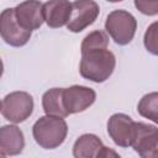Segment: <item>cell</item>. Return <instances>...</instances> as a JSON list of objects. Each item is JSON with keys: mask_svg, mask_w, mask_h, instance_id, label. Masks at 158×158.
Segmentation results:
<instances>
[{"mask_svg": "<svg viewBox=\"0 0 158 158\" xmlns=\"http://www.w3.org/2000/svg\"><path fill=\"white\" fill-rule=\"evenodd\" d=\"M137 111L142 117L148 118L153 121L154 123H157L158 122V94L157 91H152L142 96V99L139 100L137 105Z\"/></svg>", "mask_w": 158, "mask_h": 158, "instance_id": "obj_15", "label": "cell"}, {"mask_svg": "<svg viewBox=\"0 0 158 158\" xmlns=\"http://www.w3.org/2000/svg\"><path fill=\"white\" fill-rule=\"evenodd\" d=\"M107 133L116 146L122 148L131 147L135 133V121L126 114H114L107 121Z\"/></svg>", "mask_w": 158, "mask_h": 158, "instance_id": "obj_9", "label": "cell"}, {"mask_svg": "<svg viewBox=\"0 0 158 158\" xmlns=\"http://www.w3.org/2000/svg\"><path fill=\"white\" fill-rule=\"evenodd\" d=\"M32 135L40 147L44 149H54L65 141L68 125L62 117L44 115L33 123Z\"/></svg>", "mask_w": 158, "mask_h": 158, "instance_id": "obj_2", "label": "cell"}, {"mask_svg": "<svg viewBox=\"0 0 158 158\" xmlns=\"http://www.w3.org/2000/svg\"><path fill=\"white\" fill-rule=\"evenodd\" d=\"M25 148L23 132L16 125L0 127V151L7 156H19Z\"/></svg>", "mask_w": 158, "mask_h": 158, "instance_id": "obj_12", "label": "cell"}, {"mask_svg": "<svg viewBox=\"0 0 158 158\" xmlns=\"http://www.w3.org/2000/svg\"><path fill=\"white\" fill-rule=\"evenodd\" d=\"M62 100L63 107L69 116L89 109L96 100V93L94 89L85 85H72L63 88Z\"/></svg>", "mask_w": 158, "mask_h": 158, "instance_id": "obj_6", "label": "cell"}, {"mask_svg": "<svg viewBox=\"0 0 158 158\" xmlns=\"http://www.w3.org/2000/svg\"><path fill=\"white\" fill-rule=\"evenodd\" d=\"M107 46H109V36L101 30H95L84 37L80 44V51L89 49V48L107 47Z\"/></svg>", "mask_w": 158, "mask_h": 158, "instance_id": "obj_16", "label": "cell"}, {"mask_svg": "<svg viewBox=\"0 0 158 158\" xmlns=\"http://www.w3.org/2000/svg\"><path fill=\"white\" fill-rule=\"evenodd\" d=\"M157 32H158V22H153L152 25H149L147 27V31H146L144 38H143V43H144L146 49L153 56L158 54V41H157L158 36H157Z\"/></svg>", "mask_w": 158, "mask_h": 158, "instance_id": "obj_17", "label": "cell"}, {"mask_svg": "<svg viewBox=\"0 0 158 158\" xmlns=\"http://www.w3.org/2000/svg\"><path fill=\"white\" fill-rule=\"evenodd\" d=\"M137 30V20L135 16L122 9L112 10L105 21V31L114 40L115 43L120 46L128 44Z\"/></svg>", "mask_w": 158, "mask_h": 158, "instance_id": "obj_3", "label": "cell"}, {"mask_svg": "<svg viewBox=\"0 0 158 158\" xmlns=\"http://www.w3.org/2000/svg\"><path fill=\"white\" fill-rule=\"evenodd\" d=\"M0 158H6V156H5V154H4L1 151H0Z\"/></svg>", "mask_w": 158, "mask_h": 158, "instance_id": "obj_21", "label": "cell"}, {"mask_svg": "<svg viewBox=\"0 0 158 158\" xmlns=\"http://www.w3.org/2000/svg\"><path fill=\"white\" fill-rule=\"evenodd\" d=\"M1 107H2V101L0 100V111H1Z\"/></svg>", "mask_w": 158, "mask_h": 158, "instance_id": "obj_22", "label": "cell"}, {"mask_svg": "<svg viewBox=\"0 0 158 158\" xmlns=\"http://www.w3.org/2000/svg\"><path fill=\"white\" fill-rule=\"evenodd\" d=\"M102 141L94 133H84L79 136L73 144L74 158H96L102 147Z\"/></svg>", "mask_w": 158, "mask_h": 158, "instance_id": "obj_13", "label": "cell"}, {"mask_svg": "<svg viewBox=\"0 0 158 158\" xmlns=\"http://www.w3.org/2000/svg\"><path fill=\"white\" fill-rule=\"evenodd\" d=\"M62 93H63V88H52L42 95V107L46 115L57 116L62 118L68 116V114L63 107Z\"/></svg>", "mask_w": 158, "mask_h": 158, "instance_id": "obj_14", "label": "cell"}, {"mask_svg": "<svg viewBox=\"0 0 158 158\" xmlns=\"http://www.w3.org/2000/svg\"><path fill=\"white\" fill-rule=\"evenodd\" d=\"M2 73H4V63H2V59L0 58V78L2 77Z\"/></svg>", "mask_w": 158, "mask_h": 158, "instance_id": "obj_20", "label": "cell"}, {"mask_svg": "<svg viewBox=\"0 0 158 158\" xmlns=\"http://www.w3.org/2000/svg\"><path fill=\"white\" fill-rule=\"evenodd\" d=\"M135 6L144 15L153 16L158 14V1H135Z\"/></svg>", "mask_w": 158, "mask_h": 158, "instance_id": "obj_18", "label": "cell"}, {"mask_svg": "<svg viewBox=\"0 0 158 158\" xmlns=\"http://www.w3.org/2000/svg\"><path fill=\"white\" fill-rule=\"evenodd\" d=\"M96 158H121V157H120V154H118L116 151H114L112 148L102 146L101 149L99 151Z\"/></svg>", "mask_w": 158, "mask_h": 158, "instance_id": "obj_19", "label": "cell"}, {"mask_svg": "<svg viewBox=\"0 0 158 158\" xmlns=\"http://www.w3.org/2000/svg\"><path fill=\"white\" fill-rule=\"evenodd\" d=\"M33 107L35 102L31 94L27 91H12L2 100L1 114L7 121L16 125L26 121L32 115Z\"/></svg>", "mask_w": 158, "mask_h": 158, "instance_id": "obj_4", "label": "cell"}, {"mask_svg": "<svg viewBox=\"0 0 158 158\" xmlns=\"http://www.w3.org/2000/svg\"><path fill=\"white\" fill-rule=\"evenodd\" d=\"M80 52L79 73L84 79L94 83H104L111 77L116 67V57L107 47L89 48Z\"/></svg>", "mask_w": 158, "mask_h": 158, "instance_id": "obj_1", "label": "cell"}, {"mask_svg": "<svg viewBox=\"0 0 158 158\" xmlns=\"http://www.w3.org/2000/svg\"><path fill=\"white\" fill-rule=\"evenodd\" d=\"M32 32L23 30L16 21L14 7H7L0 14V37L4 42L12 47H22L25 46L30 38Z\"/></svg>", "mask_w": 158, "mask_h": 158, "instance_id": "obj_7", "label": "cell"}, {"mask_svg": "<svg viewBox=\"0 0 158 158\" xmlns=\"http://www.w3.org/2000/svg\"><path fill=\"white\" fill-rule=\"evenodd\" d=\"M100 14L98 2L93 0H79L72 2V14L67 23L70 32L79 33L95 22Z\"/></svg>", "mask_w": 158, "mask_h": 158, "instance_id": "obj_8", "label": "cell"}, {"mask_svg": "<svg viewBox=\"0 0 158 158\" xmlns=\"http://www.w3.org/2000/svg\"><path fill=\"white\" fill-rule=\"evenodd\" d=\"M72 14V2L67 0H51L43 2V19L48 27L67 26Z\"/></svg>", "mask_w": 158, "mask_h": 158, "instance_id": "obj_11", "label": "cell"}, {"mask_svg": "<svg viewBox=\"0 0 158 158\" xmlns=\"http://www.w3.org/2000/svg\"><path fill=\"white\" fill-rule=\"evenodd\" d=\"M15 17L20 27L26 31L32 32L38 30L44 22L43 19V2L36 0L22 1L15 7Z\"/></svg>", "mask_w": 158, "mask_h": 158, "instance_id": "obj_10", "label": "cell"}, {"mask_svg": "<svg viewBox=\"0 0 158 158\" xmlns=\"http://www.w3.org/2000/svg\"><path fill=\"white\" fill-rule=\"evenodd\" d=\"M141 158H158V128L156 125L135 121L132 146Z\"/></svg>", "mask_w": 158, "mask_h": 158, "instance_id": "obj_5", "label": "cell"}]
</instances>
